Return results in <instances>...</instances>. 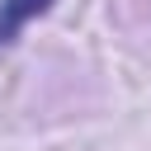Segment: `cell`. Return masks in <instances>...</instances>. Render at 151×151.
<instances>
[{
	"label": "cell",
	"instance_id": "1",
	"mask_svg": "<svg viewBox=\"0 0 151 151\" xmlns=\"http://www.w3.org/2000/svg\"><path fill=\"white\" fill-rule=\"evenodd\" d=\"M52 5H57V0H0V52L14 47L19 33H24L38 14H47Z\"/></svg>",
	"mask_w": 151,
	"mask_h": 151
}]
</instances>
